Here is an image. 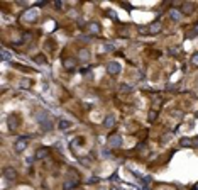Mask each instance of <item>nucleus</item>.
Returning a JSON list of instances; mask_svg holds the SVG:
<instances>
[{
    "label": "nucleus",
    "instance_id": "4",
    "mask_svg": "<svg viewBox=\"0 0 198 190\" xmlns=\"http://www.w3.org/2000/svg\"><path fill=\"white\" fill-rule=\"evenodd\" d=\"M109 146H110V148H120V146H122V137H120L119 134L112 136L109 139Z\"/></svg>",
    "mask_w": 198,
    "mask_h": 190
},
{
    "label": "nucleus",
    "instance_id": "25",
    "mask_svg": "<svg viewBox=\"0 0 198 190\" xmlns=\"http://www.w3.org/2000/svg\"><path fill=\"white\" fill-rule=\"evenodd\" d=\"M29 85H31V83H29V80H22L21 87H22V88H24V87H29Z\"/></svg>",
    "mask_w": 198,
    "mask_h": 190
},
{
    "label": "nucleus",
    "instance_id": "22",
    "mask_svg": "<svg viewBox=\"0 0 198 190\" xmlns=\"http://www.w3.org/2000/svg\"><path fill=\"white\" fill-rule=\"evenodd\" d=\"M195 36H198V24H197V27H195V29L190 32V37H195Z\"/></svg>",
    "mask_w": 198,
    "mask_h": 190
},
{
    "label": "nucleus",
    "instance_id": "24",
    "mask_svg": "<svg viewBox=\"0 0 198 190\" xmlns=\"http://www.w3.org/2000/svg\"><path fill=\"white\" fill-rule=\"evenodd\" d=\"M120 90H122V92H129L130 87H129V85H120Z\"/></svg>",
    "mask_w": 198,
    "mask_h": 190
},
{
    "label": "nucleus",
    "instance_id": "27",
    "mask_svg": "<svg viewBox=\"0 0 198 190\" xmlns=\"http://www.w3.org/2000/svg\"><path fill=\"white\" fill-rule=\"evenodd\" d=\"M195 142H197V146H198V137H197V141H195Z\"/></svg>",
    "mask_w": 198,
    "mask_h": 190
},
{
    "label": "nucleus",
    "instance_id": "16",
    "mask_svg": "<svg viewBox=\"0 0 198 190\" xmlns=\"http://www.w3.org/2000/svg\"><path fill=\"white\" fill-rule=\"evenodd\" d=\"M9 127H10V129H16L17 127V122H16V117H9Z\"/></svg>",
    "mask_w": 198,
    "mask_h": 190
},
{
    "label": "nucleus",
    "instance_id": "5",
    "mask_svg": "<svg viewBox=\"0 0 198 190\" xmlns=\"http://www.w3.org/2000/svg\"><path fill=\"white\" fill-rule=\"evenodd\" d=\"M4 177H5L7 180H16L17 171L12 168V166H7V168H4Z\"/></svg>",
    "mask_w": 198,
    "mask_h": 190
},
{
    "label": "nucleus",
    "instance_id": "12",
    "mask_svg": "<svg viewBox=\"0 0 198 190\" xmlns=\"http://www.w3.org/2000/svg\"><path fill=\"white\" fill-rule=\"evenodd\" d=\"M88 59H90L88 49H80V61H88Z\"/></svg>",
    "mask_w": 198,
    "mask_h": 190
},
{
    "label": "nucleus",
    "instance_id": "1",
    "mask_svg": "<svg viewBox=\"0 0 198 190\" xmlns=\"http://www.w3.org/2000/svg\"><path fill=\"white\" fill-rule=\"evenodd\" d=\"M36 121H37V124L42 127V131H49V129L52 127L51 117H49V114H47V112H44V111L36 112Z\"/></svg>",
    "mask_w": 198,
    "mask_h": 190
},
{
    "label": "nucleus",
    "instance_id": "18",
    "mask_svg": "<svg viewBox=\"0 0 198 190\" xmlns=\"http://www.w3.org/2000/svg\"><path fill=\"white\" fill-rule=\"evenodd\" d=\"M75 185H76V182H68V183H64V190H69V189H73Z\"/></svg>",
    "mask_w": 198,
    "mask_h": 190
},
{
    "label": "nucleus",
    "instance_id": "17",
    "mask_svg": "<svg viewBox=\"0 0 198 190\" xmlns=\"http://www.w3.org/2000/svg\"><path fill=\"white\" fill-rule=\"evenodd\" d=\"M103 49H105V51H114L115 46H114V44H110V42H105V44H103Z\"/></svg>",
    "mask_w": 198,
    "mask_h": 190
},
{
    "label": "nucleus",
    "instance_id": "11",
    "mask_svg": "<svg viewBox=\"0 0 198 190\" xmlns=\"http://www.w3.org/2000/svg\"><path fill=\"white\" fill-rule=\"evenodd\" d=\"M47 154H49V149H47V148H39V149L36 151V158H37V160L46 158Z\"/></svg>",
    "mask_w": 198,
    "mask_h": 190
},
{
    "label": "nucleus",
    "instance_id": "23",
    "mask_svg": "<svg viewBox=\"0 0 198 190\" xmlns=\"http://www.w3.org/2000/svg\"><path fill=\"white\" fill-rule=\"evenodd\" d=\"M190 144H191V141H190V139H186V137H185V139H181V146H190Z\"/></svg>",
    "mask_w": 198,
    "mask_h": 190
},
{
    "label": "nucleus",
    "instance_id": "10",
    "mask_svg": "<svg viewBox=\"0 0 198 190\" xmlns=\"http://www.w3.org/2000/svg\"><path fill=\"white\" fill-rule=\"evenodd\" d=\"M161 31V22H152L151 27H149V34H157V32Z\"/></svg>",
    "mask_w": 198,
    "mask_h": 190
},
{
    "label": "nucleus",
    "instance_id": "14",
    "mask_svg": "<svg viewBox=\"0 0 198 190\" xmlns=\"http://www.w3.org/2000/svg\"><path fill=\"white\" fill-rule=\"evenodd\" d=\"M63 65H64V68H75L76 61H75V59H71V58H68V59H64V61H63Z\"/></svg>",
    "mask_w": 198,
    "mask_h": 190
},
{
    "label": "nucleus",
    "instance_id": "9",
    "mask_svg": "<svg viewBox=\"0 0 198 190\" xmlns=\"http://www.w3.org/2000/svg\"><path fill=\"white\" fill-rule=\"evenodd\" d=\"M88 31L92 34H100V24L98 22H90L88 24Z\"/></svg>",
    "mask_w": 198,
    "mask_h": 190
},
{
    "label": "nucleus",
    "instance_id": "26",
    "mask_svg": "<svg viewBox=\"0 0 198 190\" xmlns=\"http://www.w3.org/2000/svg\"><path fill=\"white\" fill-rule=\"evenodd\" d=\"M149 119H151V121H154V119H156V114H154V112H151V114H149Z\"/></svg>",
    "mask_w": 198,
    "mask_h": 190
},
{
    "label": "nucleus",
    "instance_id": "6",
    "mask_svg": "<svg viewBox=\"0 0 198 190\" xmlns=\"http://www.w3.org/2000/svg\"><path fill=\"white\" fill-rule=\"evenodd\" d=\"M36 17H37V9H29V10L24 14V19H26L27 22L36 21Z\"/></svg>",
    "mask_w": 198,
    "mask_h": 190
},
{
    "label": "nucleus",
    "instance_id": "7",
    "mask_svg": "<svg viewBox=\"0 0 198 190\" xmlns=\"http://www.w3.org/2000/svg\"><path fill=\"white\" fill-rule=\"evenodd\" d=\"M115 124V116L114 114H109V116L103 119V127H107V129H110V127Z\"/></svg>",
    "mask_w": 198,
    "mask_h": 190
},
{
    "label": "nucleus",
    "instance_id": "20",
    "mask_svg": "<svg viewBox=\"0 0 198 190\" xmlns=\"http://www.w3.org/2000/svg\"><path fill=\"white\" fill-rule=\"evenodd\" d=\"M2 59H4V61H7V59H10V56H9V51H5V49L2 51Z\"/></svg>",
    "mask_w": 198,
    "mask_h": 190
},
{
    "label": "nucleus",
    "instance_id": "13",
    "mask_svg": "<svg viewBox=\"0 0 198 190\" xmlns=\"http://www.w3.org/2000/svg\"><path fill=\"white\" fill-rule=\"evenodd\" d=\"M169 17H171V21L178 22L180 19H181V12H180V10H171V12H169Z\"/></svg>",
    "mask_w": 198,
    "mask_h": 190
},
{
    "label": "nucleus",
    "instance_id": "8",
    "mask_svg": "<svg viewBox=\"0 0 198 190\" xmlns=\"http://www.w3.org/2000/svg\"><path fill=\"white\" fill-rule=\"evenodd\" d=\"M71 126H73V124H71V121H68V119H61L59 124H58V127H59L61 131H68Z\"/></svg>",
    "mask_w": 198,
    "mask_h": 190
},
{
    "label": "nucleus",
    "instance_id": "15",
    "mask_svg": "<svg viewBox=\"0 0 198 190\" xmlns=\"http://www.w3.org/2000/svg\"><path fill=\"white\" fill-rule=\"evenodd\" d=\"M193 9H195V7H193V4H185V5L181 7L183 12H193Z\"/></svg>",
    "mask_w": 198,
    "mask_h": 190
},
{
    "label": "nucleus",
    "instance_id": "21",
    "mask_svg": "<svg viewBox=\"0 0 198 190\" xmlns=\"http://www.w3.org/2000/svg\"><path fill=\"white\" fill-rule=\"evenodd\" d=\"M34 61H36V63H41V65L46 63V59L42 58V56H36V58H34Z\"/></svg>",
    "mask_w": 198,
    "mask_h": 190
},
{
    "label": "nucleus",
    "instance_id": "19",
    "mask_svg": "<svg viewBox=\"0 0 198 190\" xmlns=\"http://www.w3.org/2000/svg\"><path fill=\"white\" fill-rule=\"evenodd\" d=\"M191 63L195 65V66H198V53H195V54L191 56Z\"/></svg>",
    "mask_w": 198,
    "mask_h": 190
},
{
    "label": "nucleus",
    "instance_id": "3",
    "mask_svg": "<svg viewBox=\"0 0 198 190\" xmlns=\"http://www.w3.org/2000/svg\"><path fill=\"white\" fill-rule=\"evenodd\" d=\"M26 146H27V137H24V136L19 137L16 142V153H22L26 149Z\"/></svg>",
    "mask_w": 198,
    "mask_h": 190
},
{
    "label": "nucleus",
    "instance_id": "2",
    "mask_svg": "<svg viewBox=\"0 0 198 190\" xmlns=\"http://www.w3.org/2000/svg\"><path fill=\"white\" fill-rule=\"evenodd\" d=\"M105 68H107V73L109 75H119L120 70H122V66H120L119 61H109Z\"/></svg>",
    "mask_w": 198,
    "mask_h": 190
}]
</instances>
